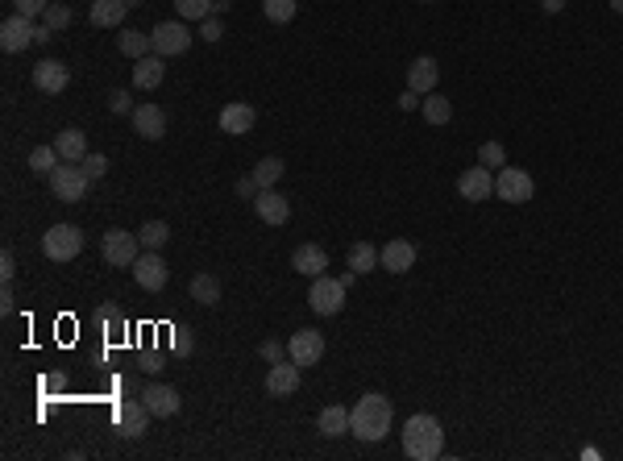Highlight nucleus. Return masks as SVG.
<instances>
[{"instance_id": "nucleus-1", "label": "nucleus", "mask_w": 623, "mask_h": 461, "mask_svg": "<svg viewBox=\"0 0 623 461\" xmlns=\"http://www.w3.org/2000/svg\"><path fill=\"white\" fill-rule=\"evenodd\" d=\"M350 433L358 436V441H366V445L382 441V436L391 433V399L379 391L362 395L358 407H350Z\"/></svg>"}, {"instance_id": "nucleus-2", "label": "nucleus", "mask_w": 623, "mask_h": 461, "mask_svg": "<svg viewBox=\"0 0 623 461\" xmlns=\"http://www.w3.org/2000/svg\"><path fill=\"white\" fill-rule=\"evenodd\" d=\"M445 449V433H441V420L436 416H411L404 424V453L416 461H433L441 457Z\"/></svg>"}, {"instance_id": "nucleus-3", "label": "nucleus", "mask_w": 623, "mask_h": 461, "mask_svg": "<svg viewBox=\"0 0 623 461\" xmlns=\"http://www.w3.org/2000/svg\"><path fill=\"white\" fill-rule=\"evenodd\" d=\"M46 179H50V191H55L63 204H80L83 196H88V183H92L80 163H58Z\"/></svg>"}, {"instance_id": "nucleus-4", "label": "nucleus", "mask_w": 623, "mask_h": 461, "mask_svg": "<svg viewBox=\"0 0 623 461\" xmlns=\"http://www.w3.org/2000/svg\"><path fill=\"white\" fill-rule=\"evenodd\" d=\"M80 250H83V233L75 229V225H55V229L42 233V254L50 262L80 258Z\"/></svg>"}, {"instance_id": "nucleus-5", "label": "nucleus", "mask_w": 623, "mask_h": 461, "mask_svg": "<svg viewBox=\"0 0 623 461\" xmlns=\"http://www.w3.org/2000/svg\"><path fill=\"white\" fill-rule=\"evenodd\" d=\"M100 254H104L109 266L125 271V266H134L137 254H142V237H137V233H125V229H109L104 242H100Z\"/></svg>"}, {"instance_id": "nucleus-6", "label": "nucleus", "mask_w": 623, "mask_h": 461, "mask_svg": "<svg viewBox=\"0 0 623 461\" xmlns=\"http://www.w3.org/2000/svg\"><path fill=\"white\" fill-rule=\"evenodd\" d=\"M150 46H154V55H163V58L183 55L191 46V26L188 21H158V26L150 29Z\"/></svg>"}, {"instance_id": "nucleus-7", "label": "nucleus", "mask_w": 623, "mask_h": 461, "mask_svg": "<svg viewBox=\"0 0 623 461\" xmlns=\"http://www.w3.org/2000/svg\"><path fill=\"white\" fill-rule=\"evenodd\" d=\"M308 303L316 316H337L345 308V283L341 279H328V274H316L308 291Z\"/></svg>"}, {"instance_id": "nucleus-8", "label": "nucleus", "mask_w": 623, "mask_h": 461, "mask_svg": "<svg viewBox=\"0 0 623 461\" xmlns=\"http://www.w3.org/2000/svg\"><path fill=\"white\" fill-rule=\"evenodd\" d=\"M129 271H134V279H137V287H142V291H163V287L171 283V266L163 262V254H158V250H142Z\"/></svg>"}, {"instance_id": "nucleus-9", "label": "nucleus", "mask_w": 623, "mask_h": 461, "mask_svg": "<svg viewBox=\"0 0 623 461\" xmlns=\"http://www.w3.org/2000/svg\"><path fill=\"white\" fill-rule=\"evenodd\" d=\"M495 196L507 204H528L536 196V183H532L528 171H519V166H503L499 179H495Z\"/></svg>"}, {"instance_id": "nucleus-10", "label": "nucleus", "mask_w": 623, "mask_h": 461, "mask_svg": "<svg viewBox=\"0 0 623 461\" xmlns=\"http://www.w3.org/2000/svg\"><path fill=\"white\" fill-rule=\"evenodd\" d=\"M287 357H291L296 366H316V362L325 357V333H316V328H299V333H291V341H287Z\"/></svg>"}, {"instance_id": "nucleus-11", "label": "nucleus", "mask_w": 623, "mask_h": 461, "mask_svg": "<svg viewBox=\"0 0 623 461\" xmlns=\"http://www.w3.org/2000/svg\"><path fill=\"white\" fill-rule=\"evenodd\" d=\"M71 83V67L67 63H58V58H42L38 67H34V88L46 96H63Z\"/></svg>"}, {"instance_id": "nucleus-12", "label": "nucleus", "mask_w": 623, "mask_h": 461, "mask_svg": "<svg viewBox=\"0 0 623 461\" xmlns=\"http://www.w3.org/2000/svg\"><path fill=\"white\" fill-rule=\"evenodd\" d=\"M142 403L150 407V416L166 420V416H175L179 407H183V399H179V391L166 387V382H146V387H142Z\"/></svg>"}, {"instance_id": "nucleus-13", "label": "nucleus", "mask_w": 623, "mask_h": 461, "mask_svg": "<svg viewBox=\"0 0 623 461\" xmlns=\"http://www.w3.org/2000/svg\"><path fill=\"white\" fill-rule=\"evenodd\" d=\"M34 34H38V29L29 26V17L13 13L0 26V50H4V55H21L26 46H34Z\"/></svg>"}, {"instance_id": "nucleus-14", "label": "nucleus", "mask_w": 623, "mask_h": 461, "mask_svg": "<svg viewBox=\"0 0 623 461\" xmlns=\"http://www.w3.org/2000/svg\"><path fill=\"white\" fill-rule=\"evenodd\" d=\"M458 191H461V200H470V204H482L490 200V191H495V179H490V166H470V171H461L458 175Z\"/></svg>"}, {"instance_id": "nucleus-15", "label": "nucleus", "mask_w": 623, "mask_h": 461, "mask_svg": "<svg viewBox=\"0 0 623 461\" xmlns=\"http://www.w3.org/2000/svg\"><path fill=\"white\" fill-rule=\"evenodd\" d=\"M254 208H258V220H266V225H287V217H291V200H287L283 191H274V188L258 191Z\"/></svg>"}, {"instance_id": "nucleus-16", "label": "nucleus", "mask_w": 623, "mask_h": 461, "mask_svg": "<svg viewBox=\"0 0 623 461\" xmlns=\"http://www.w3.org/2000/svg\"><path fill=\"white\" fill-rule=\"evenodd\" d=\"M299 370L291 357H283V362H274L271 374H266V395H274V399H287V395L299 391Z\"/></svg>"}, {"instance_id": "nucleus-17", "label": "nucleus", "mask_w": 623, "mask_h": 461, "mask_svg": "<svg viewBox=\"0 0 623 461\" xmlns=\"http://www.w3.org/2000/svg\"><path fill=\"white\" fill-rule=\"evenodd\" d=\"M117 428H121L129 441L146 436V428H150V407L142 403V399H125V403L117 407Z\"/></svg>"}, {"instance_id": "nucleus-18", "label": "nucleus", "mask_w": 623, "mask_h": 461, "mask_svg": "<svg viewBox=\"0 0 623 461\" xmlns=\"http://www.w3.org/2000/svg\"><path fill=\"white\" fill-rule=\"evenodd\" d=\"M254 125H258V109L254 104H245V100H233V104L220 109V129H225V134L242 137V134H250Z\"/></svg>"}, {"instance_id": "nucleus-19", "label": "nucleus", "mask_w": 623, "mask_h": 461, "mask_svg": "<svg viewBox=\"0 0 623 461\" xmlns=\"http://www.w3.org/2000/svg\"><path fill=\"white\" fill-rule=\"evenodd\" d=\"M134 134L146 142H163L166 134V112L158 104H137L134 109Z\"/></svg>"}, {"instance_id": "nucleus-20", "label": "nucleus", "mask_w": 623, "mask_h": 461, "mask_svg": "<svg viewBox=\"0 0 623 461\" xmlns=\"http://www.w3.org/2000/svg\"><path fill=\"white\" fill-rule=\"evenodd\" d=\"M379 266L391 274H407L411 266H416V245L411 242H387L379 250Z\"/></svg>"}, {"instance_id": "nucleus-21", "label": "nucleus", "mask_w": 623, "mask_h": 461, "mask_svg": "<svg viewBox=\"0 0 623 461\" xmlns=\"http://www.w3.org/2000/svg\"><path fill=\"white\" fill-rule=\"evenodd\" d=\"M291 266H296L299 274H308V279H316V274H328V254L325 245H299L296 254H291Z\"/></svg>"}, {"instance_id": "nucleus-22", "label": "nucleus", "mask_w": 623, "mask_h": 461, "mask_svg": "<svg viewBox=\"0 0 623 461\" xmlns=\"http://www.w3.org/2000/svg\"><path fill=\"white\" fill-rule=\"evenodd\" d=\"M163 80H166L163 55H146V58H137V63H134V88H142V92H154Z\"/></svg>"}, {"instance_id": "nucleus-23", "label": "nucleus", "mask_w": 623, "mask_h": 461, "mask_svg": "<svg viewBox=\"0 0 623 461\" xmlns=\"http://www.w3.org/2000/svg\"><path fill=\"white\" fill-rule=\"evenodd\" d=\"M125 0H92V9H88V17H92V26L100 29H121L125 26Z\"/></svg>"}, {"instance_id": "nucleus-24", "label": "nucleus", "mask_w": 623, "mask_h": 461, "mask_svg": "<svg viewBox=\"0 0 623 461\" xmlns=\"http://www.w3.org/2000/svg\"><path fill=\"white\" fill-rule=\"evenodd\" d=\"M436 75H441V71H436V58H416V63H411V67H407V88H411V92H420V96H428L436 88Z\"/></svg>"}, {"instance_id": "nucleus-25", "label": "nucleus", "mask_w": 623, "mask_h": 461, "mask_svg": "<svg viewBox=\"0 0 623 461\" xmlns=\"http://www.w3.org/2000/svg\"><path fill=\"white\" fill-rule=\"evenodd\" d=\"M55 150L63 163H83L88 158V137H83V129H63L55 137Z\"/></svg>"}, {"instance_id": "nucleus-26", "label": "nucleus", "mask_w": 623, "mask_h": 461, "mask_svg": "<svg viewBox=\"0 0 623 461\" xmlns=\"http://www.w3.org/2000/svg\"><path fill=\"white\" fill-rule=\"evenodd\" d=\"M117 50H121L125 58H146L154 55V46H150V34H137V29H125V34H117Z\"/></svg>"}, {"instance_id": "nucleus-27", "label": "nucleus", "mask_w": 623, "mask_h": 461, "mask_svg": "<svg viewBox=\"0 0 623 461\" xmlns=\"http://www.w3.org/2000/svg\"><path fill=\"white\" fill-rule=\"evenodd\" d=\"M188 291H191V299H196V303H204V308L220 303V283H217V274H196Z\"/></svg>"}, {"instance_id": "nucleus-28", "label": "nucleus", "mask_w": 623, "mask_h": 461, "mask_svg": "<svg viewBox=\"0 0 623 461\" xmlns=\"http://www.w3.org/2000/svg\"><path fill=\"white\" fill-rule=\"evenodd\" d=\"M320 433H325V436H345V433H350V407H341V403L325 407V411H320Z\"/></svg>"}, {"instance_id": "nucleus-29", "label": "nucleus", "mask_w": 623, "mask_h": 461, "mask_svg": "<svg viewBox=\"0 0 623 461\" xmlns=\"http://www.w3.org/2000/svg\"><path fill=\"white\" fill-rule=\"evenodd\" d=\"M424 121L428 125H449V117H453V104H449L445 96H436V92H428L424 96Z\"/></svg>"}, {"instance_id": "nucleus-30", "label": "nucleus", "mask_w": 623, "mask_h": 461, "mask_svg": "<svg viewBox=\"0 0 623 461\" xmlns=\"http://www.w3.org/2000/svg\"><path fill=\"white\" fill-rule=\"evenodd\" d=\"M374 266H379V250H374L370 242H358V245H353V250H350V271L370 274Z\"/></svg>"}, {"instance_id": "nucleus-31", "label": "nucleus", "mask_w": 623, "mask_h": 461, "mask_svg": "<svg viewBox=\"0 0 623 461\" xmlns=\"http://www.w3.org/2000/svg\"><path fill=\"white\" fill-rule=\"evenodd\" d=\"M262 13H266V21H274V26H287V21L299 13V4L296 0H262Z\"/></svg>"}, {"instance_id": "nucleus-32", "label": "nucleus", "mask_w": 623, "mask_h": 461, "mask_svg": "<svg viewBox=\"0 0 623 461\" xmlns=\"http://www.w3.org/2000/svg\"><path fill=\"white\" fill-rule=\"evenodd\" d=\"M175 9H179V21H204V17H212L217 0H175Z\"/></svg>"}, {"instance_id": "nucleus-33", "label": "nucleus", "mask_w": 623, "mask_h": 461, "mask_svg": "<svg viewBox=\"0 0 623 461\" xmlns=\"http://www.w3.org/2000/svg\"><path fill=\"white\" fill-rule=\"evenodd\" d=\"M137 237H142V250H163L166 237H171V229H166L163 220H146V225L137 229Z\"/></svg>"}, {"instance_id": "nucleus-34", "label": "nucleus", "mask_w": 623, "mask_h": 461, "mask_svg": "<svg viewBox=\"0 0 623 461\" xmlns=\"http://www.w3.org/2000/svg\"><path fill=\"white\" fill-rule=\"evenodd\" d=\"M58 163H63V158H58L55 146H38L34 154H29V171H34V175H50Z\"/></svg>"}, {"instance_id": "nucleus-35", "label": "nucleus", "mask_w": 623, "mask_h": 461, "mask_svg": "<svg viewBox=\"0 0 623 461\" xmlns=\"http://www.w3.org/2000/svg\"><path fill=\"white\" fill-rule=\"evenodd\" d=\"M254 179H258V188H274L279 179H283V158H262V163L254 166Z\"/></svg>"}, {"instance_id": "nucleus-36", "label": "nucleus", "mask_w": 623, "mask_h": 461, "mask_svg": "<svg viewBox=\"0 0 623 461\" xmlns=\"http://www.w3.org/2000/svg\"><path fill=\"white\" fill-rule=\"evenodd\" d=\"M71 17H75V13H71L67 4H46V13H42V26H50V29L58 34V29L71 26Z\"/></svg>"}, {"instance_id": "nucleus-37", "label": "nucleus", "mask_w": 623, "mask_h": 461, "mask_svg": "<svg viewBox=\"0 0 623 461\" xmlns=\"http://www.w3.org/2000/svg\"><path fill=\"white\" fill-rule=\"evenodd\" d=\"M96 325H104L109 333H125V316H121V308H112V303L96 308Z\"/></svg>"}, {"instance_id": "nucleus-38", "label": "nucleus", "mask_w": 623, "mask_h": 461, "mask_svg": "<svg viewBox=\"0 0 623 461\" xmlns=\"http://www.w3.org/2000/svg\"><path fill=\"white\" fill-rule=\"evenodd\" d=\"M478 163H482V166H507V150H503L499 142H482V150H478Z\"/></svg>"}, {"instance_id": "nucleus-39", "label": "nucleus", "mask_w": 623, "mask_h": 461, "mask_svg": "<svg viewBox=\"0 0 623 461\" xmlns=\"http://www.w3.org/2000/svg\"><path fill=\"white\" fill-rule=\"evenodd\" d=\"M80 166L88 171V179H104V171H109V158H104V154H88Z\"/></svg>"}, {"instance_id": "nucleus-40", "label": "nucleus", "mask_w": 623, "mask_h": 461, "mask_svg": "<svg viewBox=\"0 0 623 461\" xmlns=\"http://www.w3.org/2000/svg\"><path fill=\"white\" fill-rule=\"evenodd\" d=\"M46 4H50V0H13V9H17L21 17H29V21L46 13Z\"/></svg>"}, {"instance_id": "nucleus-41", "label": "nucleus", "mask_w": 623, "mask_h": 461, "mask_svg": "<svg viewBox=\"0 0 623 461\" xmlns=\"http://www.w3.org/2000/svg\"><path fill=\"white\" fill-rule=\"evenodd\" d=\"M109 112H117V117H121V112H134V96L121 92V88L109 92Z\"/></svg>"}, {"instance_id": "nucleus-42", "label": "nucleus", "mask_w": 623, "mask_h": 461, "mask_svg": "<svg viewBox=\"0 0 623 461\" xmlns=\"http://www.w3.org/2000/svg\"><path fill=\"white\" fill-rule=\"evenodd\" d=\"M258 353H262L266 362H283V357H287V345H283V341H262V350H258Z\"/></svg>"}, {"instance_id": "nucleus-43", "label": "nucleus", "mask_w": 623, "mask_h": 461, "mask_svg": "<svg viewBox=\"0 0 623 461\" xmlns=\"http://www.w3.org/2000/svg\"><path fill=\"white\" fill-rule=\"evenodd\" d=\"M200 38L204 42H220V21H217V17H204V21H200Z\"/></svg>"}, {"instance_id": "nucleus-44", "label": "nucleus", "mask_w": 623, "mask_h": 461, "mask_svg": "<svg viewBox=\"0 0 623 461\" xmlns=\"http://www.w3.org/2000/svg\"><path fill=\"white\" fill-rule=\"evenodd\" d=\"M13 271H17V258H13V250H4L0 254V274H4V283L13 279Z\"/></svg>"}, {"instance_id": "nucleus-45", "label": "nucleus", "mask_w": 623, "mask_h": 461, "mask_svg": "<svg viewBox=\"0 0 623 461\" xmlns=\"http://www.w3.org/2000/svg\"><path fill=\"white\" fill-rule=\"evenodd\" d=\"M258 191H262V188H258V179H254V175H250V179H242V183H237V196H245V200H254Z\"/></svg>"}, {"instance_id": "nucleus-46", "label": "nucleus", "mask_w": 623, "mask_h": 461, "mask_svg": "<svg viewBox=\"0 0 623 461\" xmlns=\"http://www.w3.org/2000/svg\"><path fill=\"white\" fill-rule=\"evenodd\" d=\"M399 109L404 112H411V109H420V92H411V88H407L404 96H399Z\"/></svg>"}, {"instance_id": "nucleus-47", "label": "nucleus", "mask_w": 623, "mask_h": 461, "mask_svg": "<svg viewBox=\"0 0 623 461\" xmlns=\"http://www.w3.org/2000/svg\"><path fill=\"white\" fill-rule=\"evenodd\" d=\"M0 308H4V312H13V287L4 283V291H0Z\"/></svg>"}, {"instance_id": "nucleus-48", "label": "nucleus", "mask_w": 623, "mask_h": 461, "mask_svg": "<svg viewBox=\"0 0 623 461\" xmlns=\"http://www.w3.org/2000/svg\"><path fill=\"white\" fill-rule=\"evenodd\" d=\"M142 370H146V374H154V370H163V357H142Z\"/></svg>"}, {"instance_id": "nucleus-49", "label": "nucleus", "mask_w": 623, "mask_h": 461, "mask_svg": "<svg viewBox=\"0 0 623 461\" xmlns=\"http://www.w3.org/2000/svg\"><path fill=\"white\" fill-rule=\"evenodd\" d=\"M50 34H55L50 26H38V34H34V46H46V42H50Z\"/></svg>"}, {"instance_id": "nucleus-50", "label": "nucleus", "mask_w": 623, "mask_h": 461, "mask_svg": "<svg viewBox=\"0 0 623 461\" xmlns=\"http://www.w3.org/2000/svg\"><path fill=\"white\" fill-rule=\"evenodd\" d=\"M541 9H544V13H561V9H565V0H541Z\"/></svg>"}, {"instance_id": "nucleus-51", "label": "nucleus", "mask_w": 623, "mask_h": 461, "mask_svg": "<svg viewBox=\"0 0 623 461\" xmlns=\"http://www.w3.org/2000/svg\"><path fill=\"white\" fill-rule=\"evenodd\" d=\"M611 9H615V13L623 17V0H611Z\"/></svg>"}, {"instance_id": "nucleus-52", "label": "nucleus", "mask_w": 623, "mask_h": 461, "mask_svg": "<svg viewBox=\"0 0 623 461\" xmlns=\"http://www.w3.org/2000/svg\"><path fill=\"white\" fill-rule=\"evenodd\" d=\"M125 4H129V9H137V4H142V0H125Z\"/></svg>"}, {"instance_id": "nucleus-53", "label": "nucleus", "mask_w": 623, "mask_h": 461, "mask_svg": "<svg viewBox=\"0 0 623 461\" xmlns=\"http://www.w3.org/2000/svg\"><path fill=\"white\" fill-rule=\"evenodd\" d=\"M424 4H433V0H424Z\"/></svg>"}]
</instances>
